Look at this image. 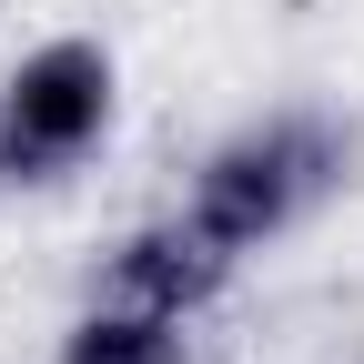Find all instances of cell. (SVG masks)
Here are the masks:
<instances>
[{"label":"cell","instance_id":"6da1fadb","mask_svg":"<svg viewBox=\"0 0 364 364\" xmlns=\"http://www.w3.org/2000/svg\"><path fill=\"white\" fill-rule=\"evenodd\" d=\"M334 182H344V132L314 122V112H273V122L233 132V142L193 172V203H182V213H193L203 233L243 263L253 243L284 233L304 203H324Z\"/></svg>","mask_w":364,"mask_h":364},{"label":"cell","instance_id":"7a4b0ae2","mask_svg":"<svg viewBox=\"0 0 364 364\" xmlns=\"http://www.w3.org/2000/svg\"><path fill=\"white\" fill-rule=\"evenodd\" d=\"M112 132V51L102 41H41L0 81V182H61Z\"/></svg>","mask_w":364,"mask_h":364},{"label":"cell","instance_id":"3957f363","mask_svg":"<svg viewBox=\"0 0 364 364\" xmlns=\"http://www.w3.org/2000/svg\"><path fill=\"white\" fill-rule=\"evenodd\" d=\"M223 273H233V253H223L193 213H162V223H142V233L112 243L102 294H122V304H162V314H203V304L223 294Z\"/></svg>","mask_w":364,"mask_h":364},{"label":"cell","instance_id":"277c9868","mask_svg":"<svg viewBox=\"0 0 364 364\" xmlns=\"http://www.w3.org/2000/svg\"><path fill=\"white\" fill-rule=\"evenodd\" d=\"M182 324H193V314H162V304H122V294H102V304L61 334V364H182Z\"/></svg>","mask_w":364,"mask_h":364}]
</instances>
